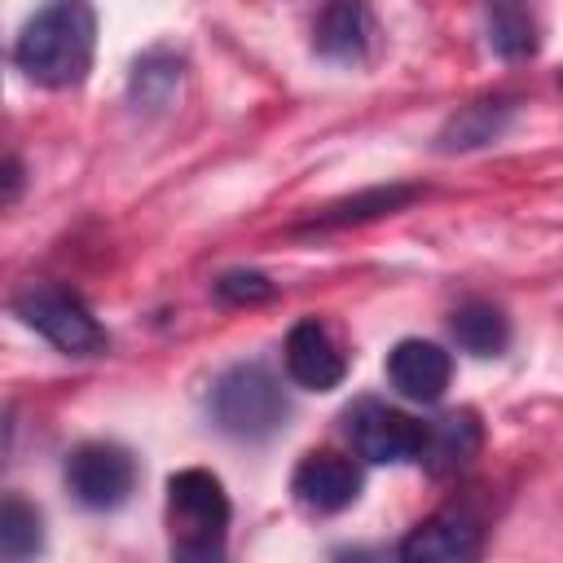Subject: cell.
I'll use <instances>...</instances> for the list:
<instances>
[{"mask_svg":"<svg viewBox=\"0 0 563 563\" xmlns=\"http://www.w3.org/2000/svg\"><path fill=\"white\" fill-rule=\"evenodd\" d=\"M13 66L26 84L70 92L88 79L97 57V9L92 0H44L13 40Z\"/></svg>","mask_w":563,"mask_h":563,"instance_id":"cell-1","label":"cell"},{"mask_svg":"<svg viewBox=\"0 0 563 563\" xmlns=\"http://www.w3.org/2000/svg\"><path fill=\"white\" fill-rule=\"evenodd\" d=\"M229 493L220 484V475L202 471V466H185L167 475V541H172V559L185 563H216L224 559V541H229Z\"/></svg>","mask_w":563,"mask_h":563,"instance_id":"cell-2","label":"cell"},{"mask_svg":"<svg viewBox=\"0 0 563 563\" xmlns=\"http://www.w3.org/2000/svg\"><path fill=\"white\" fill-rule=\"evenodd\" d=\"M207 418L220 435L242 440V444H264L273 440L286 418H290V400L282 378L260 365V361H238L229 365L207 396Z\"/></svg>","mask_w":563,"mask_h":563,"instance_id":"cell-3","label":"cell"},{"mask_svg":"<svg viewBox=\"0 0 563 563\" xmlns=\"http://www.w3.org/2000/svg\"><path fill=\"white\" fill-rule=\"evenodd\" d=\"M9 312L26 330H35L40 339H48L62 356H101L110 347L101 321L92 317V308L75 290L35 282V286H26V290H18L9 299Z\"/></svg>","mask_w":563,"mask_h":563,"instance_id":"cell-4","label":"cell"},{"mask_svg":"<svg viewBox=\"0 0 563 563\" xmlns=\"http://www.w3.org/2000/svg\"><path fill=\"white\" fill-rule=\"evenodd\" d=\"M343 435L352 444L356 457L374 462V466H396V462H418L422 457V440H427V422L409 418L405 409L361 396L343 409Z\"/></svg>","mask_w":563,"mask_h":563,"instance_id":"cell-5","label":"cell"},{"mask_svg":"<svg viewBox=\"0 0 563 563\" xmlns=\"http://www.w3.org/2000/svg\"><path fill=\"white\" fill-rule=\"evenodd\" d=\"M62 479H66V493L84 510L110 515L136 488V457L114 440H84V444H75L66 453Z\"/></svg>","mask_w":563,"mask_h":563,"instance_id":"cell-6","label":"cell"},{"mask_svg":"<svg viewBox=\"0 0 563 563\" xmlns=\"http://www.w3.org/2000/svg\"><path fill=\"white\" fill-rule=\"evenodd\" d=\"M361 488H365L361 466L347 453H334V449H312L290 471V497L312 519L343 515L347 506H356Z\"/></svg>","mask_w":563,"mask_h":563,"instance_id":"cell-7","label":"cell"},{"mask_svg":"<svg viewBox=\"0 0 563 563\" xmlns=\"http://www.w3.org/2000/svg\"><path fill=\"white\" fill-rule=\"evenodd\" d=\"M282 361H286L290 383L303 387V391H334V387L347 378V356H343V347L334 343L330 325L317 321V317H299V321L286 330Z\"/></svg>","mask_w":563,"mask_h":563,"instance_id":"cell-8","label":"cell"},{"mask_svg":"<svg viewBox=\"0 0 563 563\" xmlns=\"http://www.w3.org/2000/svg\"><path fill=\"white\" fill-rule=\"evenodd\" d=\"M479 550H484V528L471 510L457 506L435 510L396 545V554L409 563H466L479 559Z\"/></svg>","mask_w":563,"mask_h":563,"instance_id":"cell-9","label":"cell"},{"mask_svg":"<svg viewBox=\"0 0 563 563\" xmlns=\"http://www.w3.org/2000/svg\"><path fill=\"white\" fill-rule=\"evenodd\" d=\"M387 383L413 405H440L453 383V356L431 339H400L387 352Z\"/></svg>","mask_w":563,"mask_h":563,"instance_id":"cell-10","label":"cell"},{"mask_svg":"<svg viewBox=\"0 0 563 563\" xmlns=\"http://www.w3.org/2000/svg\"><path fill=\"white\" fill-rule=\"evenodd\" d=\"M519 119V97H479V101H466L457 106L440 132H435V154H471V150H484V145H497Z\"/></svg>","mask_w":563,"mask_h":563,"instance_id":"cell-11","label":"cell"},{"mask_svg":"<svg viewBox=\"0 0 563 563\" xmlns=\"http://www.w3.org/2000/svg\"><path fill=\"white\" fill-rule=\"evenodd\" d=\"M374 48V13L365 0H330L312 22V53L334 66H361Z\"/></svg>","mask_w":563,"mask_h":563,"instance_id":"cell-12","label":"cell"},{"mask_svg":"<svg viewBox=\"0 0 563 563\" xmlns=\"http://www.w3.org/2000/svg\"><path fill=\"white\" fill-rule=\"evenodd\" d=\"M180 88H185V57L176 48H167V44H154L132 62L123 101L141 119H163L180 101Z\"/></svg>","mask_w":563,"mask_h":563,"instance_id":"cell-13","label":"cell"},{"mask_svg":"<svg viewBox=\"0 0 563 563\" xmlns=\"http://www.w3.org/2000/svg\"><path fill=\"white\" fill-rule=\"evenodd\" d=\"M484 444V427L475 409H449L435 422H427V440H422V466L431 475H457L475 462Z\"/></svg>","mask_w":563,"mask_h":563,"instance_id":"cell-14","label":"cell"},{"mask_svg":"<svg viewBox=\"0 0 563 563\" xmlns=\"http://www.w3.org/2000/svg\"><path fill=\"white\" fill-rule=\"evenodd\" d=\"M427 189L422 185H374V189H361L352 198H339L330 207H321L308 224L299 229H347V224H369V220H383V216H396L405 211L409 202H418Z\"/></svg>","mask_w":563,"mask_h":563,"instance_id":"cell-15","label":"cell"},{"mask_svg":"<svg viewBox=\"0 0 563 563\" xmlns=\"http://www.w3.org/2000/svg\"><path fill=\"white\" fill-rule=\"evenodd\" d=\"M484 35L501 62H523L541 48L528 0H484Z\"/></svg>","mask_w":563,"mask_h":563,"instance_id":"cell-16","label":"cell"},{"mask_svg":"<svg viewBox=\"0 0 563 563\" xmlns=\"http://www.w3.org/2000/svg\"><path fill=\"white\" fill-rule=\"evenodd\" d=\"M449 330H453L457 347L471 352V356H479V361L501 356V352L510 347V321H506V312H501L497 303H488V299H466V303H457L453 317H449Z\"/></svg>","mask_w":563,"mask_h":563,"instance_id":"cell-17","label":"cell"},{"mask_svg":"<svg viewBox=\"0 0 563 563\" xmlns=\"http://www.w3.org/2000/svg\"><path fill=\"white\" fill-rule=\"evenodd\" d=\"M0 550L9 563L44 554V515L18 493H9L0 506Z\"/></svg>","mask_w":563,"mask_h":563,"instance_id":"cell-18","label":"cell"},{"mask_svg":"<svg viewBox=\"0 0 563 563\" xmlns=\"http://www.w3.org/2000/svg\"><path fill=\"white\" fill-rule=\"evenodd\" d=\"M273 295H277V282L260 268H229L216 277V299L233 308H255V303H268Z\"/></svg>","mask_w":563,"mask_h":563,"instance_id":"cell-19","label":"cell"},{"mask_svg":"<svg viewBox=\"0 0 563 563\" xmlns=\"http://www.w3.org/2000/svg\"><path fill=\"white\" fill-rule=\"evenodd\" d=\"M18 194H22V163L9 154V163H4V207H13Z\"/></svg>","mask_w":563,"mask_h":563,"instance_id":"cell-20","label":"cell"},{"mask_svg":"<svg viewBox=\"0 0 563 563\" xmlns=\"http://www.w3.org/2000/svg\"><path fill=\"white\" fill-rule=\"evenodd\" d=\"M559 84H563V75H559Z\"/></svg>","mask_w":563,"mask_h":563,"instance_id":"cell-21","label":"cell"}]
</instances>
